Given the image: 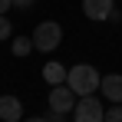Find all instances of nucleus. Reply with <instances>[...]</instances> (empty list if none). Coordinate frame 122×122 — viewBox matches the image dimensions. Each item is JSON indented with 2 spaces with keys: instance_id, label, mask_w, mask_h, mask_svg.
I'll list each match as a JSON object with an SVG mask.
<instances>
[{
  "instance_id": "nucleus-1",
  "label": "nucleus",
  "mask_w": 122,
  "mask_h": 122,
  "mask_svg": "<svg viewBox=\"0 0 122 122\" xmlns=\"http://www.w3.org/2000/svg\"><path fill=\"white\" fill-rule=\"evenodd\" d=\"M66 82H69V89L76 92V96H89V92H99V69L92 66V63H76V66H69V76H66Z\"/></svg>"
},
{
  "instance_id": "nucleus-2",
  "label": "nucleus",
  "mask_w": 122,
  "mask_h": 122,
  "mask_svg": "<svg viewBox=\"0 0 122 122\" xmlns=\"http://www.w3.org/2000/svg\"><path fill=\"white\" fill-rule=\"evenodd\" d=\"M60 43H63V26H60L56 20L36 23V30H33V46H36L40 53H53Z\"/></svg>"
},
{
  "instance_id": "nucleus-3",
  "label": "nucleus",
  "mask_w": 122,
  "mask_h": 122,
  "mask_svg": "<svg viewBox=\"0 0 122 122\" xmlns=\"http://www.w3.org/2000/svg\"><path fill=\"white\" fill-rule=\"evenodd\" d=\"M69 116H73V122H102L106 119V106H102V99L96 92H89V96L76 99V109Z\"/></svg>"
},
{
  "instance_id": "nucleus-4",
  "label": "nucleus",
  "mask_w": 122,
  "mask_h": 122,
  "mask_svg": "<svg viewBox=\"0 0 122 122\" xmlns=\"http://www.w3.org/2000/svg\"><path fill=\"white\" fill-rule=\"evenodd\" d=\"M76 92L69 89V82H60V86H50V96H46V102H50V109L53 112H63V116H69L73 109H76Z\"/></svg>"
},
{
  "instance_id": "nucleus-5",
  "label": "nucleus",
  "mask_w": 122,
  "mask_h": 122,
  "mask_svg": "<svg viewBox=\"0 0 122 122\" xmlns=\"http://www.w3.org/2000/svg\"><path fill=\"white\" fill-rule=\"evenodd\" d=\"M116 10V0H82V13L89 20H109Z\"/></svg>"
},
{
  "instance_id": "nucleus-6",
  "label": "nucleus",
  "mask_w": 122,
  "mask_h": 122,
  "mask_svg": "<svg viewBox=\"0 0 122 122\" xmlns=\"http://www.w3.org/2000/svg\"><path fill=\"white\" fill-rule=\"evenodd\" d=\"M0 119L3 122H23V102L17 96H0Z\"/></svg>"
},
{
  "instance_id": "nucleus-7",
  "label": "nucleus",
  "mask_w": 122,
  "mask_h": 122,
  "mask_svg": "<svg viewBox=\"0 0 122 122\" xmlns=\"http://www.w3.org/2000/svg\"><path fill=\"white\" fill-rule=\"evenodd\" d=\"M99 92H102L109 102H122V76H119V73H109V76H102Z\"/></svg>"
},
{
  "instance_id": "nucleus-8",
  "label": "nucleus",
  "mask_w": 122,
  "mask_h": 122,
  "mask_svg": "<svg viewBox=\"0 0 122 122\" xmlns=\"http://www.w3.org/2000/svg\"><path fill=\"white\" fill-rule=\"evenodd\" d=\"M66 76H69V66H63V63H56V60H50L46 66H43L46 86H60V82H66Z\"/></svg>"
},
{
  "instance_id": "nucleus-9",
  "label": "nucleus",
  "mask_w": 122,
  "mask_h": 122,
  "mask_svg": "<svg viewBox=\"0 0 122 122\" xmlns=\"http://www.w3.org/2000/svg\"><path fill=\"white\" fill-rule=\"evenodd\" d=\"M33 50V36H13V56H30Z\"/></svg>"
},
{
  "instance_id": "nucleus-10",
  "label": "nucleus",
  "mask_w": 122,
  "mask_h": 122,
  "mask_svg": "<svg viewBox=\"0 0 122 122\" xmlns=\"http://www.w3.org/2000/svg\"><path fill=\"white\" fill-rule=\"evenodd\" d=\"M102 122H122V102H112V106L106 109V119Z\"/></svg>"
},
{
  "instance_id": "nucleus-11",
  "label": "nucleus",
  "mask_w": 122,
  "mask_h": 122,
  "mask_svg": "<svg viewBox=\"0 0 122 122\" xmlns=\"http://www.w3.org/2000/svg\"><path fill=\"white\" fill-rule=\"evenodd\" d=\"M10 36H13V23L0 13V40H10Z\"/></svg>"
},
{
  "instance_id": "nucleus-12",
  "label": "nucleus",
  "mask_w": 122,
  "mask_h": 122,
  "mask_svg": "<svg viewBox=\"0 0 122 122\" xmlns=\"http://www.w3.org/2000/svg\"><path fill=\"white\" fill-rule=\"evenodd\" d=\"M33 3H36V0H13V7H17V10H30Z\"/></svg>"
},
{
  "instance_id": "nucleus-13",
  "label": "nucleus",
  "mask_w": 122,
  "mask_h": 122,
  "mask_svg": "<svg viewBox=\"0 0 122 122\" xmlns=\"http://www.w3.org/2000/svg\"><path fill=\"white\" fill-rule=\"evenodd\" d=\"M46 119H50V122H66V116H63V112H53V109H50V112H46Z\"/></svg>"
},
{
  "instance_id": "nucleus-14",
  "label": "nucleus",
  "mask_w": 122,
  "mask_h": 122,
  "mask_svg": "<svg viewBox=\"0 0 122 122\" xmlns=\"http://www.w3.org/2000/svg\"><path fill=\"white\" fill-rule=\"evenodd\" d=\"M10 7H13V0H0V13H7Z\"/></svg>"
},
{
  "instance_id": "nucleus-15",
  "label": "nucleus",
  "mask_w": 122,
  "mask_h": 122,
  "mask_svg": "<svg viewBox=\"0 0 122 122\" xmlns=\"http://www.w3.org/2000/svg\"><path fill=\"white\" fill-rule=\"evenodd\" d=\"M23 122H50L46 116H30V119H23Z\"/></svg>"
}]
</instances>
